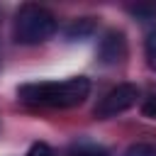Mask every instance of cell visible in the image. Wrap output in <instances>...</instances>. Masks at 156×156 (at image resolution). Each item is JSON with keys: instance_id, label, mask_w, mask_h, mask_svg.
<instances>
[{"instance_id": "obj_3", "label": "cell", "mask_w": 156, "mask_h": 156, "mask_svg": "<svg viewBox=\"0 0 156 156\" xmlns=\"http://www.w3.org/2000/svg\"><path fill=\"white\" fill-rule=\"evenodd\" d=\"M136 100H139V88L132 83H119L117 88L107 90L100 98V102L95 105V117H100V119L117 117V115L127 112L129 107H134Z\"/></svg>"}, {"instance_id": "obj_1", "label": "cell", "mask_w": 156, "mask_h": 156, "mask_svg": "<svg viewBox=\"0 0 156 156\" xmlns=\"http://www.w3.org/2000/svg\"><path fill=\"white\" fill-rule=\"evenodd\" d=\"M17 95L39 107H76L90 95V80L85 76H71L63 80H37V83H24Z\"/></svg>"}, {"instance_id": "obj_5", "label": "cell", "mask_w": 156, "mask_h": 156, "mask_svg": "<svg viewBox=\"0 0 156 156\" xmlns=\"http://www.w3.org/2000/svg\"><path fill=\"white\" fill-rule=\"evenodd\" d=\"M93 27H95V22H93V17H80V20H76L71 27H68V39H83V37H88L90 32H93Z\"/></svg>"}, {"instance_id": "obj_6", "label": "cell", "mask_w": 156, "mask_h": 156, "mask_svg": "<svg viewBox=\"0 0 156 156\" xmlns=\"http://www.w3.org/2000/svg\"><path fill=\"white\" fill-rule=\"evenodd\" d=\"M144 58H146V66L151 71H156V27L144 39Z\"/></svg>"}, {"instance_id": "obj_4", "label": "cell", "mask_w": 156, "mask_h": 156, "mask_svg": "<svg viewBox=\"0 0 156 156\" xmlns=\"http://www.w3.org/2000/svg\"><path fill=\"white\" fill-rule=\"evenodd\" d=\"M127 56V39L119 29H110L105 32V37L100 39V46H98V58L105 63V66H115V63H122Z\"/></svg>"}, {"instance_id": "obj_8", "label": "cell", "mask_w": 156, "mask_h": 156, "mask_svg": "<svg viewBox=\"0 0 156 156\" xmlns=\"http://www.w3.org/2000/svg\"><path fill=\"white\" fill-rule=\"evenodd\" d=\"M68 156H107V154H105V149H100V146H93V144H83V146L73 149Z\"/></svg>"}, {"instance_id": "obj_2", "label": "cell", "mask_w": 156, "mask_h": 156, "mask_svg": "<svg viewBox=\"0 0 156 156\" xmlns=\"http://www.w3.org/2000/svg\"><path fill=\"white\" fill-rule=\"evenodd\" d=\"M56 32V17L41 5H22L12 22V37L17 44L37 46L46 39H51Z\"/></svg>"}, {"instance_id": "obj_9", "label": "cell", "mask_w": 156, "mask_h": 156, "mask_svg": "<svg viewBox=\"0 0 156 156\" xmlns=\"http://www.w3.org/2000/svg\"><path fill=\"white\" fill-rule=\"evenodd\" d=\"M27 156H56V154H54V149H51L49 144H44V141H37V144H32V146H29Z\"/></svg>"}, {"instance_id": "obj_7", "label": "cell", "mask_w": 156, "mask_h": 156, "mask_svg": "<svg viewBox=\"0 0 156 156\" xmlns=\"http://www.w3.org/2000/svg\"><path fill=\"white\" fill-rule=\"evenodd\" d=\"M122 156H156V146L139 141V144H132V146H129Z\"/></svg>"}, {"instance_id": "obj_10", "label": "cell", "mask_w": 156, "mask_h": 156, "mask_svg": "<svg viewBox=\"0 0 156 156\" xmlns=\"http://www.w3.org/2000/svg\"><path fill=\"white\" fill-rule=\"evenodd\" d=\"M141 112H144L146 117H156V98H149V100L144 102V107H141Z\"/></svg>"}]
</instances>
